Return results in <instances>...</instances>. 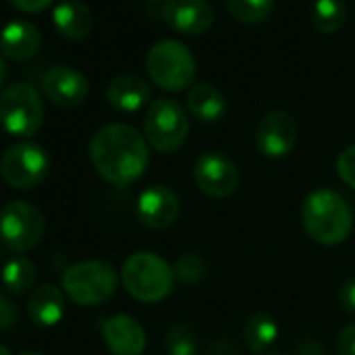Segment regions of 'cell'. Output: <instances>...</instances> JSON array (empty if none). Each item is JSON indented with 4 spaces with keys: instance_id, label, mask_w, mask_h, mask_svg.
Listing matches in <instances>:
<instances>
[{
    "instance_id": "obj_1",
    "label": "cell",
    "mask_w": 355,
    "mask_h": 355,
    "mask_svg": "<svg viewBox=\"0 0 355 355\" xmlns=\"http://www.w3.org/2000/svg\"><path fill=\"white\" fill-rule=\"evenodd\" d=\"M90 161L113 187H130L144 175L150 153L146 138L128 123L103 125L90 140Z\"/></svg>"
},
{
    "instance_id": "obj_2",
    "label": "cell",
    "mask_w": 355,
    "mask_h": 355,
    "mask_svg": "<svg viewBox=\"0 0 355 355\" xmlns=\"http://www.w3.org/2000/svg\"><path fill=\"white\" fill-rule=\"evenodd\" d=\"M301 224L313 243L334 247L349 239L353 230V211L336 191L318 189L311 191L301 205Z\"/></svg>"
},
{
    "instance_id": "obj_3",
    "label": "cell",
    "mask_w": 355,
    "mask_h": 355,
    "mask_svg": "<svg viewBox=\"0 0 355 355\" xmlns=\"http://www.w3.org/2000/svg\"><path fill=\"white\" fill-rule=\"evenodd\" d=\"M121 282L125 291L140 303H159L173 291V268L150 251L132 253L121 266Z\"/></svg>"
},
{
    "instance_id": "obj_4",
    "label": "cell",
    "mask_w": 355,
    "mask_h": 355,
    "mask_svg": "<svg viewBox=\"0 0 355 355\" xmlns=\"http://www.w3.org/2000/svg\"><path fill=\"white\" fill-rule=\"evenodd\" d=\"M146 73L150 82L167 92L193 88L197 78V61L191 49L178 40H161L146 55Z\"/></svg>"
},
{
    "instance_id": "obj_5",
    "label": "cell",
    "mask_w": 355,
    "mask_h": 355,
    "mask_svg": "<svg viewBox=\"0 0 355 355\" xmlns=\"http://www.w3.org/2000/svg\"><path fill=\"white\" fill-rule=\"evenodd\" d=\"M119 276L115 268L101 259H88L73 263L63 274V291L82 307L101 305L117 291Z\"/></svg>"
},
{
    "instance_id": "obj_6",
    "label": "cell",
    "mask_w": 355,
    "mask_h": 355,
    "mask_svg": "<svg viewBox=\"0 0 355 355\" xmlns=\"http://www.w3.org/2000/svg\"><path fill=\"white\" fill-rule=\"evenodd\" d=\"M187 109L173 98H155L144 115V138L157 153L171 155L189 138Z\"/></svg>"
},
{
    "instance_id": "obj_7",
    "label": "cell",
    "mask_w": 355,
    "mask_h": 355,
    "mask_svg": "<svg viewBox=\"0 0 355 355\" xmlns=\"http://www.w3.org/2000/svg\"><path fill=\"white\" fill-rule=\"evenodd\" d=\"M44 123V103L40 92L26 82L11 84L0 94V125L17 138L34 136Z\"/></svg>"
},
{
    "instance_id": "obj_8",
    "label": "cell",
    "mask_w": 355,
    "mask_h": 355,
    "mask_svg": "<svg viewBox=\"0 0 355 355\" xmlns=\"http://www.w3.org/2000/svg\"><path fill=\"white\" fill-rule=\"evenodd\" d=\"M46 232L44 216L28 201H11L0 209V239L15 251L24 253L34 249Z\"/></svg>"
},
{
    "instance_id": "obj_9",
    "label": "cell",
    "mask_w": 355,
    "mask_h": 355,
    "mask_svg": "<svg viewBox=\"0 0 355 355\" xmlns=\"http://www.w3.org/2000/svg\"><path fill=\"white\" fill-rule=\"evenodd\" d=\"M0 173L5 182L13 189L28 191L36 189L49 173V155L46 150L30 140L17 142L7 148L0 161Z\"/></svg>"
},
{
    "instance_id": "obj_10",
    "label": "cell",
    "mask_w": 355,
    "mask_h": 355,
    "mask_svg": "<svg viewBox=\"0 0 355 355\" xmlns=\"http://www.w3.org/2000/svg\"><path fill=\"white\" fill-rule=\"evenodd\" d=\"M195 184L197 189L211 199H228L236 193L241 173L236 163L224 153L209 150L201 155L195 163Z\"/></svg>"
},
{
    "instance_id": "obj_11",
    "label": "cell",
    "mask_w": 355,
    "mask_h": 355,
    "mask_svg": "<svg viewBox=\"0 0 355 355\" xmlns=\"http://www.w3.org/2000/svg\"><path fill=\"white\" fill-rule=\"evenodd\" d=\"M255 144L263 157H286L297 144V123L286 111L266 113L255 128Z\"/></svg>"
},
{
    "instance_id": "obj_12",
    "label": "cell",
    "mask_w": 355,
    "mask_h": 355,
    "mask_svg": "<svg viewBox=\"0 0 355 355\" xmlns=\"http://www.w3.org/2000/svg\"><path fill=\"white\" fill-rule=\"evenodd\" d=\"M161 17L178 34L201 36L214 26L216 11L207 0H165Z\"/></svg>"
},
{
    "instance_id": "obj_13",
    "label": "cell",
    "mask_w": 355,
    "mask_h": 355,
    "mask_svg": "<svg viewBox=\"0 0 355 355\" xmlns=\"http://www.w3.org/2000/svg\"><path fill=\"white\" fill-rule=\"evenodd\" d=\"M136 216L142 226L150 230H165L180 216V197L171 187L153 184L140 193L136 201Z\"/></svg>"
},
{
    "instance_id": "obj_14",
    "label": "cell",
    "mask_w": 355,
    "mask_h": 355,
    "mask_svg": "<svg viewBox=\"0 0 355 355\" xmlns=\"http://www.w3.org/2000/svg\"><path fill=\"white\" fill-rule=\"evenodd\" d=\"M42 92L44 96L55 103L57 107H78L86 101L88 96V80L84 78L82 71L67 67V65H57L51 67L44 78H42Z\"/></svg>"
},
{
    "instance_id": "obj_15",
    "label": "cell",
    "mask_w": 355,
    "mask_h": 355,
    "mask_svg": "<svg viewBox=\"0 0 355 355\" xmlns=\"http://www.w3.org/2000/svg\"><path fill=\"white\" fill-rule=\"evenodd\" d=\"M103 340L113 355H140L146 347V332L132 315L117 313L105 320Z\"/></svg>"
},
{
    "instance_id": "obj_16",
    "label": "cell",
    "mask_w": 355,
    "mask_h": 355,
    "mask_svg": "<svg viewBox=\"0 0 355 355\" xmlns=\"http://www.w3.org/2000/svg\"><path fill=\"white\" fill-rule=\"evenodd\" d=\"M107 101L121 113H136L150 103V86L140 76L123 73L111 80L107 88Z\"/></svg>"
},
{
    "instance_id": "obj_17",
    "label": "cell",
    "mask_w": 355,
    "mask_h": 355,
    "mask_svg": "<svg viewBox=\"0 0 355 355\" xmlns=\"http://www.w3.org/2000/svg\"><path fill=\"white\" fill-rule=\"evenodd\" d=\"M42 36L30 21H11L0 32V51L11 61H28L40 49Z\"/></svg>"
},
{
    "instance_id": "obj_18",
    "label": "cell",
    "mask_w": 355,
    "mask_h": 355,
    "mask_svg": "<svg viewBox=\"0 0 355 355\" xmlns=\"http://www.w3.org/2000/svg\"><path fill=\"white\" fill-rule=\"evenodd\" d=\"M53 24L57 32L69 40H82L92 32L94 17L90 9L80 0H65L53 11Z\"/></svg>"
},
{
    "instance_id": "obj_19",
    "label": "cell",
    "mask_w": 355,
    "mask_h": 355,
    "mask_svg": "<svg viewBox=\"0 0 355 355\" xmlns=\"http://www.w3.org/2000/svg\"><path fill=\"white\" fill-rule=\"evenodd\" d=\"M28 313L38 326H55L63 320L65 313V297L59 286L42 284L36 286L28 301Z\"/></svg>"
},
{
    "instance_id": "obj_20",
    "label": "cell",
    "mask_w": 355,
    "mask_h": 355,
    "mask_svg": "<svg viewBox=\"0 0 355 355\" xmlns=\"http://www.w3.org/2000/svg\"><path fill=\"white\" fill-rule=\"evenodd\" d=\"M187 107L189 111L205 123L220 121L226 113V98L220 88L214 84H195L187 94Z\"/></svg>"
},
{
    "instance_id": "obj_21",
    "label": "cell",
    "mask_w": 355,
    "mask_h": 355,
    "mask_svg": "<svg viewBox=\"0 0 355 355\" xmlns=\"http://www.w3.org/2000/svg\"><path fill=\"white\" fill-rule=\"evenodd\" d=\"M278 324L270 313H253L245 324V343L253 353H268L278 338Z\"/></svg>"
},
{
    "instance_id": "obj_22",
    "label": "cell",
    "mask_w": 355,
    "mask_h": 355,
    "mask_svg": "<svg viewBox=\"0 0 355 355\" xmlns=\"http://www.w3.org/2000/svg\"><path fill=\"white\" fill-rule=\"evenodd\" d=\"M347 19V7L343 0H315L311 7V24L322 34H334Z\"/></svg>"
},
{
    "instance_id": "obj_23",
    "label": "cell",
    "mask_w": 355,
    "mask_h": 355,
    "mask_svg": "<svg viewBox=\"0 0 355 355\" xmlns=\"http://www.w3.org/2000/svg\"><path fill=\"white\" fill-rule=\"evenodd\" d=\"M3 282L11 293L26 295L36 284V266H34V261L24 257V255L13 257L3 270Z\"/></svg>"
},
{
    "instance_id": "obj_24",
    "label": "cell",
    "mask_w": 355,
    "mask_h": 355,
    "mask_svg": "<svg viewBox=\"0 0 355 355\" xmlns=\"http://www.w3.org/2000/svg\"><path fill=\"white\" fill-rule=\"evenodd\" d=\"M226 9L236 21L245 26H257L272 15L274 0H226Z\"/></svg>"
},
{
    "instance_id": "obj_25",
    "label": "cell",
    "mask_w": 355,
    "mask_h": 355,
    "mask_svg": "<svg viewBox=\"0 0 355 355\" xmlns=\"http://www.w3.org/2000/svg\"><path fill=\"white\" fill-rule=\"evenodd\" d=\"M165 351L167 355H197L199 338L195 328L187 322L171 324L165 334Z\"/></svg>"
},
{
    "instance_id": "obj_26",
    "label": "cell",
    "mask_w": 355,
    "mask_h": 355,
    "mask_svg": "<svg viewBox=\"0 0 355 355\" xmlns=\"http://www.w3.org/2000/svg\"><path fill=\"white\" fill-rule=\"evenodd\" d=\"M173 272H175V278L182 280L184 284H199L207 274V263L203 257L195 253H187L175 261Z\"/></svg>"
},
{
    "instance_id": "obj_27",
    "label": "cell",
    "mask_w": 355,
    "mask_h": 355,
    "mask_svg": "<svg viewBox=\"0 0 355 355\" xmlns=\"http://www.w3.org/2000/svg\"><path fill=\"white\" fill-rule=\"evenodd\" d=\"M336 173L349 189L355 191V144L347 146L336 157Z\"/></svg>"
},
{
    "instance_id": "obj_28",
    "label": "cell",
    "mask_w": 355,
    "mask_h": 355,
    "mask_svg": "<svg viewBox=\"0 0 355 355\" xmlns=\"http://www.w3.org/2000/svg\"><path fill=\"white\" fill-rule=\"evenodd\" d=\"M336 355H355V322L347 324L336 336Z\"/></svg>"
},
{
    "instance_id": "obj_29",
    "label": "cell",
    "mask_w": 355,
    "mask_h": 355,
    "mask_svg": "<svg viewBox=\"0 0 355 355\" xmlns=\"http://www.w3.org/2000/svg\"><path fill=\"white\" fill-rule=\"evenodd\" d=\"M338 305L349 315H355V278H349L338 288Z\"/></svg>"
},
{
    "instance_id": "obj_30",
    "label": "cell",
    "mask_w": 355,
    "mask_h": 355,
    "mask_svg": "<svg viewBox=\"0 0 355 355\" xmlns=\"http://www.w3.org/2000/svg\"><path fill=\"white\" fill-rule=\"evenodd\" d=\"M17 307L15 303L0 293V330H9L11 326L17 324Z\"/></svg>"
},
{
    "instance_id": "obj_31",
    "label": "cell",
    "mask_w": 355,
    "mask_h": 355,
    "mask_svg": "<svg viewBox=\"0 0 355 355\" xmlns=\"http://www.w3.org/2000/svg\"><path fill=\"white\" fill-rule=\"evenodd\" d=\"M9 3H11L13 7H17L19 11H24V13L36 15V13L46 11V9L53 5V0H9Z\"/></svg>"
},
{
    "instance_id": "obj_32",
    "label": "cell",
    "mask_w": 355,
    "mask_h": 355,
    "mask_svg": "<svg viewBox=\"0 0 355 355\" xmlns=\"http://www.w3.org/2000/svg\"><path fill=\"white\" fill-rule=\"evenodd\" d=\"M5 78H7V65H5L3 57H0V88L5 84Z\"/></svg>"
},
{
    "instance_id": "obj_33",
    "label": "cell",
    "mask_w": 355,
    "mask_h": 355,
    "mask_svg": "<svg viewBox=\"0 0 355 355\" xmlns=\"http://www.w3.org/2000/svg\"><path fill=\"white\" fill-rule=\"evenodd\" d=\"M0 355H13V351L7 345H0Z\"/></svg>"
},
{
    "instance_id": "obj_34",
    "label": "cell",
    "mask_w": 355,
    "mask_h": 355,
    "mask_svg": "<svg viewBox=\"0 0 355 355\" xmlns=\"http://www.w3.org/2000/svg\"><path fill=\"white\" fill-rule=\"evenodd\" d=\"M261 355H282V353H278V351H270V353H261Z\"/></svg>"
},
{
    "instance_id": "obj_35",
    "label": "cell",
    "mask_w": 355,
    "mask_h": 355,
    "mask_svg": "<svg viewBox=\"0 0 355 355\" xmlns=\"http://www.w3.org/2000/svg\"><path fill=\"white\" fill-rule=\"evenodd\" d=\"M21 355H42V353H36V351H28V353H21Z\"/></svg>"
},
{
    "instance_id": "obj_36",
    "label": "cell",
    "mask_w": 355,
    "mask_h": 355,
    "mask_svg": "<svg viewBox=\"0 0 355 355\" xmlns=\"http://www.w3.org/2000/svg\"><path fill=\"white\" fill-rule=\"evenodd\" d=\"M150 3H159V0H150Z\"/></svg>"
}]
</instances>
